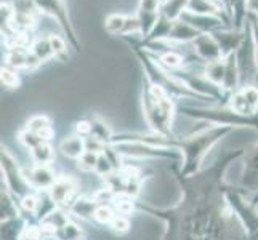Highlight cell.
<instances>
[{"label":"cell","instance_id":"obj_1","mask_svg":"<svg viewBox=\"0 0 258 240\" xmlns=\"http://www.w3.org/2000/svg\"><path fill=\"white\" fill-rule=\"evenodd\" d=\"M231 127H220L212 125L199 133H194L191 136H184L173 141L175 149L181 152L183 167L178 173V178H191L201 172V165L206 155L210 152V149L215 146L220 139H223L228 133H231Z\"/></svg>","mask_w":258,"mask_h":240},{"label":"cell","instance_id":"obj_2","mask_svg":"<svg viewBox=\"0 0 258 240\" xmlns=\"http://www.w3.org/2000/svg\"><path fill=\"white\" fill-rule=\"evenodd\" d=\"M141 104L151 131L162 136H172V122L176 109V101L173 98L168 96L161 87L153 85L145 78Z\"/></svg>","mask_w":258,"mask_h":240},{"label":"cell","instance_id":"obj_3","mask_svg":"<svg viewBox=\"0 0 258 240\" xmlns=\"http://www.w3.org/2000/svg\"><path fill=\"white\" fill-rule=\"evenodd\" d=\"M180 112L194 120L207 122L212 125L220 127H247L258 131V114L256 115H242L233 111L228 104H210L192 108V106H180Z\"/></svg>","mask_w":258,"mask_h":240},{"label":"cell","instance_id":"obj_4","mask_svg":"<svg viewBox=\"0 0 258 240\" xmlns=\"http://www.w3.org/2000/svg\"><path fill=\"white\" fill-rule=\"evenodd\" d=\"M35 5H37L40 15H47L51 20L56 21L58 28L61 29V35H64V39L71 47L76 51L81 50V42H79V35L74 29V24L71 21L66 0H35Z\"/></svg>","mask_w":258,"mask_h":240},{"label":"cell","instance_id":"obj_5","mask_svg":"<svg viewBox=\"0 0 258 240\" xmlns=\"http://www.w3.org/2000/svg\"><path fill=\"white\" fill-rule=\"evenodd\" d=\"M226 199L231 208L234 211V216L241 221L245 230L247 240H258V213L248 200H245L241 194L234 189H226Z\"/></svg>","mask_w":258,"mask_h":240},{"label":"cell","instance_id":"obj_6","mask_svg":"<svg viewBox=\"0 0 258 240\" xmlns=\"http://www.w3.org/2000/svg\"><path fill=\"white\" fill-rule=\"evenodd\" d=\"M2 175L7 183V188L18 199H24L31 192V184L26 178V173L20 168L18 162L7 149H2Z\"/></svg>","mask_w":258,"mask_h":240},{"label":"cell","instance_id":"obj_7","mask_svg":"<svg viewBox=\"0 0 258 240\" xmlns=\"http://www.w3.org/2000/svg\"><path fill=\"white\" fill-rule=\"evenodd\" d=\"M228 106L237 114L242 115H256L258 114V87L242 85L237 92L229 95Z\"/></svg>","mask_w":258,"mask_h":240},{"label":"cell","instance_id":"obj_8","mask_svg":"<svg viewBox=\"0 0 258 240\" xmlns=\"http://www.w3.org/2000/svg\"><path fill=\"white\" fill-rule=\"evenodd\" d=\"M161 0H140L137 7V18L141 29V42L149 37V34L154 31L156 24L162 16Z\"/></svg>","mask_w":258,"mask_h":240},{"label":"cell","instance_id":"obj_9","mask_svg":"<svg viewBox=\"0 0 258 240\" xmlns=\"http://www.w3.org/2000/svg\"><path fill=\"white\" fill-rule=\"evenodd\" d=\"M189 45H191L194 56L199 61H202L204 64L223 58V53H221L218 42L215 40V37H213L212 34H201L199 37H196L189 43Z\"/></svg>","mask_w":258,"mask_h":240},{"label":"cell","instance_id":"obj_10","mask_svg":"<svg viewBox=\"0 0 258 240\" xmlns=\"http://www.w3.org/2000/svg\"><path fill=\"white\" fill-rule=\"evenodd\" d=\"M181 20L191 24L196 31H199L201 34H213L221 29H229L233 28L231 23L220 16H210V15H196L191 12H184Z\"/></svg>","mask_w":258,"mask_h":240},{"label":"cell","instance_id":"obj_11","mask_svg":"<svg viewBox=\"0 0 258 240\" xmlns=\"http://www.w3.org/2000/svg\"><path fill=\"white\" fill-rule=\"evenodd\" d=\"M77 191V183L74 178L71 176H59L56 183L51 186L48 191L50 199L56 205V208H69V205L74 200V194Z\"/></svg>","mask_w":258,"mask_h":240},{"label":"cell","instance_id":"obj_12","mask_svg":"<svg viewBox=\"0 0 258 240\" xmlns=\"http://www.w3.org/2000/svg\"><path fill=\"white\" fill-rule=\"evenodd\" d=\"M212 35L218 42L221 53H223V58H226L241 48L242 42H244V35H245V28L242 31H236L233 28L221 29V31L213 32Z\"/></svg>","mask_w":258,"mask_h":240},{"label":"cell","instance_id":"obj_13","mask_svg":"<svg viewBox=\"0 0 258 240\" xmlns=\"http://www.w3.org/2000/svg\"><path fill=\"white\" fill-rule=\"evenodd\" d=\"M242 188L247 191H258V143L245 152V164L242 172Z\"/></svg>","mask_w":258,"mask_h":240},{"label":"cell","instance_id":"obj_14","mask_svg":"<svg viewBox=\"0 0 258 240\" xmlns=\"http://www.w3.org/2000/svg\"><path fill=\"white\" fill-rule=\"evenodd\" d=\"M26 178H28L31 188L37 191H50L58 180L50 165H35L32 170L26 173Z\"/></svg>","mask_w":258,"mask_h":240},{"label":"cell","instance_id":"obj_15","mask_svg":"<svg viewBox=\"0 0 258 240\" xmlns=\"http://www.w3.org/2000/svg\"><path fill=\"white\" fill-rule=\"evenodd\" d=\"M201 32L196 31L191 24H188L183 20L173 21L172 29L168 32L165 42L175 43V45H186V43H191L196 37H199Z\"/></svg>","mask_w":258,"mask_h":240},{"label":"cell","instance_id":"obj_16","mask_svg":"<svg viewBox=\"0 0 258 240\" xmlns=\"http://www.w3.org/2000/svg\"><path fill=\"white\" fill-rule=\"evenodd\" d=\"M188 12L196 13V15H210V16H220L231 23V16L221 8L218 4H215L213 0H189ZM233 26V23H231Z\"/></svg>","mask_w":258,"mask_h":240},{"label":"cell","instance_id":"obj_17","mask_svg":"<svg viewBox=\"0 0 258 240\" xmlns=\"http://www.w3.org/2000/svg\"><path fill=\"white\" fill-rule=\"evenodd\" d=\"M59 150L63 152V155H66L68 158H74L79 160L84 152L87 150V144H85V138L79 136L77 133L73 136H68L59 143Z\"/></svg>","mask_w":258,"mask_h":240},{"label":"cell","instance_id":"obj_18","mask_svg":"<svg viewBox=\"0 0 258 240\" xmlns=\"http://www.w3.org/2000/svg\"><path fill=\"white\" fill-rule=\"evenodd\" d=\"M31 51L35 55L40 63H45V61H50L53 58H56L55 50H53L50 35H39V37H34L32 43H31Z\"/></svg>","mask_w":258,"mask_h":240},{"label":"cell","instance_id":"obj_19","mask_svg":"<svg viewBox=\"0 0 258 240\" xmlns=\"http://www.w3.org/2000/svg\"><path fill=\"white\" fill-rule=\"evenodd\" d=\"M98 208V203L95 199H85V197H76L73 203L69 205L68 211L74 213L81 219H93V215Z\"/></svg>","mask_w":258,"mask_h":240},{"label":"cell","instance_id":"obj_20","mask_svg":"<svg viewBox=\"0 0 258 240\" xmlns=\"http://www.w3.org/2000/svg\"><path fill=\"white\" fill-rule=\"evenodd\" d=\"M189 0H162L161 12L162 16L170 21H178L181 20L184 12H188Z\"/></svg>","mask_w":258,"mask_h":240},{"label":"cell","instance_id":"obj_21","mask_svg":"<svg viewBox=\"0 0 258 240\" xmlns=\"http://www.w3.org/2000/svg\"><path fill=\"white\" fill-rule=\"evenodd\" d=\"M26 128L37 133L39 136H42L43 139L50 141L53 138V127H51V120L47 117V115H34L26 123Z\"/></svg>","mask_w":258,"mask_h":240},{"label":"cell","instance_id":"obj_22","mask_svg":"<svg viewBox=\"0 0 258 240\" xmlns=\"http://www.w3.org/2000/svg\"><path fill=\"white\" fill-rule=\"evenodd\" d=\"M88 122H90V136L88 138H95L104 144H109L114 133L109 128L108 123L100 117H92V119H88Z\"/></svg>","mask_w":258,"mask_h":240},{"label":"cell","instance_id":"obj_23","mask_svg":"<svg viewBox=\"0 0 258 240\" xmlns=\"http://www.w3.org/2000/svg\"><path fill=\"white\" fill-rule=\"evenodd\" d=\"M127 21H128V15H122V13H111L106 16L104 20V28L109 34L112 35H119L123 37L127 29Z\"/></svg>","mask_w":258,"mask_h":240},{"label":"cell","instance_id":"obj_24","mask_svg":"<svg viewBox=\"0 0 258 240\" xmlns=\"http://www.w3.org/2000/svg\"><path fill=\"white\" fill-rule=\"evenodd\" d=\"M225 69H226L225 58H221L218 61H212V63H207L204 66V74H206V77L213 85L221 88L223 80H225Z\"/></svg>","mask_w":258,"mask_h":240},{"label":"cell","instance_id":"obj_25","mask_svg":"<svg viewBox=\"0 0 258 240\" xmlns=\"http://www.w3.org/2000/svg\"><path fill=\"white\" fill-rule=\"evenodd\" d=\"M24 229V221L20 216L2 221V240H21Z\"/></svg>","mask_w":258,"mask_h":240},{"label":"cell","instance_id":"obj_26","mask_svg":"<svg viewBox=\"0 0 258 240\" xmlns=\"http://www.w3.org/2000/svg\"><path fill=\"white\" fill-rule=\"evenodd\" d=\"M31 155L35 165H50L55 160V150L50 146V141H43L42 144L31 149Z\"/></svg>","mask_w":258,"mask_h":240},{"label":"cell","instance_id":"obj_27","mask_svg":"<svg viewBox=\"0 0 258 240\" xmlns=\"http://www.w3.org/2000/svg\"><path fill=\"white\" fill-rule=\"evenodd\" d=\"M55 235L59 238V240H81L82 238V229L76 226L74 223H71V221H68V223L64 226H61Z\"/></svg>","mask_w":258,"mask_h":240},{"label":"cell","instance_id":"obj_28","mask_svg":"<svg viewBox=\"0 0 258 240\" xmlns=\"http://www.w3.org/2000/svg\"><path fill=\"white\" fill-rule=\"evenodd\" d=\"M0 80H2V85L7 88H18L21 82L18 70L10 66H7V64L2 66V69H0Z\"/></svg>","mask_w":258,"mask_h":240},{"label":"cell","instance_id":"obj_29","mask_svg":"<svg viewBox=\"0 0 258 240\" xmlns=\"http://www.w3.org/2000/svg\"><path fill=\"white\" fill-rule=\"evenodd\" d=\"M18 218V207L8 192H2V221Z\"/></svg>","mask_w":258,"mask_h":240},{"label":"cell","instance_id":"obj_30","mask_svg":"<svg viewBox=\"0 0 258 240\" xmlns=\"http://www.w3.org/2000/svg\"><path fill=\"white\" fill-rule=\"evenodd\" d=\"M114 218H115V211L112 210L111 205H98L93 215V219L100 224H111Z\"/></svg>","mask_w":258,"mask_h":240},{"label":"cell","instance_id":"obj_31","mask_svg":"<svg viewBox=\"0 0 258 240\" xmlns=\"http://www.w3.org/2000/svg\"><path fill=\"white\" fill-rule=\"evenodd\" d=\"M98 157H100V152H95V150H85L84 155L77 160L79 167H81L84 172H95L96 164H98Z\"/></svg>","mask_w":258,"mask_h":240},{"label":"cell","instance_id":"obj_32","mask_svg":"<svg viewBox=\"0 0 258 240\" xmlns=\"http://www.w3.org/2000/svg\"><path fill=\"white\" fill-rule=\"evenodd\" d=\"M109 226H111V229L114 230V232L123 234V232H127V230L130 229V221H128L127 216H123V215H115V218L112 219V223Z\"/></svg>","mask_w":258,"mask_h":240},{"label":"cell","instance_id":"obj_33","mask_svg":"<svg viewBox=\"0 0 258 240\" xmlns=\"http://www.w3.org/2000/svg\"><path fill=\"white\" fill-rule=\"evenodd\" d=\"M247 23H248V29H250V34H252V40L255 43V47H258V16L253 13H248Z\"/></svg>","mask_w":258,"mask_h":240},{"label":"cell","instance_id":"obj_34","mask_svg":"<svg viewBox=\"0 0 258 240\" xmlns=\"http://www.w3.org/2000/svg\"><path fill=\"white\" fill-rule=\"evenodd\" d=\"M247 13H253L258 16V0H247Z\"/></svg>","mask_w":258,"mask_h":240},{"label":"cell","instance_id":"obj_35","mask_svg":"<svg viewBox=\"0 0 258 240\" xmlns=\"http://www.w3.org/2000/svg\"><path fill=\"white\" fill-rule=\"evenodd\" d=\"M213 2L215 4H218L221 8H223V10L231 16V13H229V5H231V0H213Z\"/></svg>","mask_w":258,"mask_h":240},{"label":"cell","instance_id":"obj_36","mask_svg":"<svg viewBox=\"0 0 258 240\" xmlns=\"http://www.w3.org/2000/svg\"><path fill=\"white\" fill-rule=\"evenodd\" d=\"M248 203H250V205H252L253 208H256V207H258V191L252 194V197L248 199Z\"/></svg>","mask_w":258,"mask_h":240},{"label":"cell","instance_id":"obj_37","mask_svg":"<svg viewBox=\"0 0 258 240\" xmlns=\"http://www.w3.org/2000/svg\"><path fill=\"white\" fill-rule=\"evenodd\" d=\"M253 59H255V67H256V74H258V47H255V55H253Z\"/></svg>","mask_w":258,"mask_h":240}]
</instances>
